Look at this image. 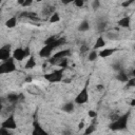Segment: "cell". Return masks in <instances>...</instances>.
Returning a JSON list of instances; mask_svg holds the SVG:
<instances>
[{
  "mask_svg": "<svg viewBox=\"0 0 135 135\" xmlns=\"http://www.w3.org/2000/svg\"><path fill=\"white\" fill-rule=\"evenodd\" d=\"M16 60L11 57L8 58L7 60H4V61H1L0 63V73L3 75V74H9V73H13L16 71Z\"/></svg>",
  "mask_w": 135,
  "mask_h": 135,
  "instance_id": "6da1fadb",
  "label": "cell"
},
{
  "mask_svg": "<svg viewBox=\"0 0 135 135\" xmlns=\"http://www.w3.org/2000/svg\"><path fill=\"white\" fill-rule=\"evenodd\" d=\"M31 56V51H30V47L26 46V47H16L13 53H12V57L16 60V61H22L24 60L25 58L27 59L28 57Z\"/></svg>",
  "mask_w": 135,
  "mask_h": 135,
  "instance_id": "7a4b0ae2",
  "label": "cell"
},
{
  "mask_svg": "<svg viewBox=\"0 0 135 135\" xmlns=\"http://www.w3.org/2000/svg\"><path fill=\"white\" fill-rule=\"evenodd\" d=\"M44 78L49 81V82H60L63 79V74L62 71H52L47 74L44 75Z\"/></svg>",
  "mask_w": 135,
  "mask_h": 135,
  "instance_id": "3957f363",
  "label": "cell"
},
{
  "mask_svg": "<svg viewBox=\"0 0 135 135\" xmlns=\"http://www.w3.org/2000/svg\"><path fill=\"white\" fill-rule=\"evenodd\" d=\"M89 101V92H88V88L84 86L82 88V90L77 94V96L75 97L74 102L76 104H84Z\"/></svg>",
  "mask_w": 135,
  "mask_h": 135,
  "instance_id": "277c9868",
  "label": "cell"
},
{
  "mask_svg": "<svg viewBox=\"0 0 135 135\" xmlns=\"http://www.w3.org/2000/svg\"><path fill=\"white\" fill-rule=\"evenodd\" d=\"M54 49L55 47L51 44H44L40 49V51L38 52V55H39L40 58H50L53 55V50Z\"/></svg>",
  "mask_w": 135,
  "mask_h": 135,
  "instance_id": "5b68a950",
  "label": "cell"
},
{
  "mask_svg": "<svg viewBox=\"0 0 135 135\" xmlns=\"http://www.w3.org/2000/svg\"><path fill=\"white\" fill-rule=\"evenodd\" d=\"M12 53L13 52H11V45L9 44L2 45L0 49V60L1 61L7 60L8 58L12 57Z\"/></svg>",
  "mask_w": 135,
  "mask_h": 135,
  "instance_id": "8992f818",
  "label": "cell"
},
{
  "mask_svg": "<svg viewBox=\"0 0 135 135\" xmlns=\"http://www.w3.org/2000/svg\"><path fill=\"white\" fill-rule=\"evenodd\" d=\"M1 127H2V128H5V129H8V130H14V129H16V128H17V123H16V121H15L14 116L11 115V116H8L7 118H5V119L2 121Z\"/></svg>",
  "mask_w": 135,
  "mask_h": 135,
  "instance_id": "52a82bcc",
  "label": "cell"
},
{
  "mask_svg": "<svg viewBox=\"0 0 135 135\" xmlns=\"http://www.w3.org/2000/svg\"><path fill=\"white\" fill-rule=\"evenodd\" d=\"M123 128H126V118H123V117H119L117 120L112 121L111 127H110V129H112L114 131L120 130V129H123Z\"/></svg>",
  "mask_w": 135,
  "mask_h": 135,
  "instance_id": "ba28073f",
  "label": "cell"
},
{
  "mask_svg": "<svg viewBox=\"0 0 135 135\" xmlns=\"http://www.w3.org/2000/svg\"><path fill=\"white\" fill-rule=\"evenodd\" d=\"M116 51H117L116 47H103L98 52V56L100 58H108L112 56Z\"/></svg>",
  "mask_w": 135,
  "mask_h": 135,
  "instance_id": "9c48e42d",
  "label": "cell"
},
{
  "mask_svg": "<svg viewBox=\"0 0 135 135\" xmlns=\"http://www.w3.org/2000/svg\"><path fill=\"white\" fill-rule=\"evenodd\" d=\"M117 25L119 27H122V28H129L130 25H131V18L129 16H124V17H121L118 21H117Z\"/></svg>",
  "mask_w": 135,
  "mask_h": 135,
  "instance_id": "30bf717a",
  "label": "cell"
},
{
  "mask_svg": "<svg viewBox=\"0 0 135 135\" xmlns=\"http://www.w3.org/2000/svg\"><path fill=\"white\" fill-rule=\"evenodd\" d=\"M105 45H107V40H105V38L102 37V36H99V37L96 39V41H95V43H94V45H93V49L98 51V50H101V49L105 47Z\"/></svg>",
  "mask_w": 135,
  "mask_h": 135,
  "instance_id": "8fae6325",
  "label": "cell"
},
{
  "mask_svg": "<svg viewBox=\"0 0 135 135\" xmlns=\"http://www.w3.org/2000/svg\"><path fill=\"white\" fill-rule=\"evenodd\" d=\"M74 110H75V102H72V101H66L61 107V111L64 113H68V114L73 113Z\"/></svg>",
  "mask_w": 135,
  "mask_h": 135,
  "instance_id": "7c38bea8",
  "label": "cell"
},
{
  "mask_svg": "<svg viewBox=\"0 0 135 135\" xmlns=\"http://www.w3.org/2000/svg\"><path fill=\"white\" fill-rule=\"evenodd\" d=\"M36 64H37V62H36L35 57H34L33 55H31V56L26 59V62L24 63V69H25V70H32V69L36 68Z\"/></svg>",
  "mask_w": 135,
  "mask_h": 135,
  "instance_id": "4fadbf2b",
  "label": "cell"
},
{
  "mask_svg": "<svg viewBox=\"0 0 135 135\" xmlns=\"http://www.w3.org/2000/svg\"><path fill=\"white\" fill-rule=\"evenodd\" d=\"M17 23H18L17 17H15V16H12V17H9L8 19H6V21H5L4 25H5L7 28H14V27L17 25Z\"/></svg>",
  "mask_w": 135,
  "mask_h": 135,
  "instance_id": "5bb4252c",
  "label": "cell"
},
{
  "mask_svg": "<svg viewBox=\"0 0 135 135\" xmlns=\"http://www.w3.org/2000/svg\"><path fill=\"white\" fill-rule=\"evenodd\" d=\"M116 79L118 81H120V82H128V80L130 79V77L128 76V74L123 70H120V71H118V73L116 75Z\"/></svg>",
  "mask_w": 135,
  "mask_h": 135,
  "instance_id": "9a60e30c",
  "label": "cell"
},
{
  "mask_svg": "<svg viewBox=\"0 0 135 135\" xmlns=\"http://www.w3.org/2000/svg\"><path fill=\"white\" fill-rule=\"evenodd\" d=\"M90 22L88 21V20H82L80 23H79V25L77 26V30L79 31V32H81V33H84V32H88L89 30H90Z\"/></svg>",
  "mask_w": 135,
  "mask_h": 135,
  "instance_id": "2e32d148",
  "label": "cell"
},
{
  "mask_svg": "<svg viewBox=\"0 0 135 135\" xmlns=\"http://www.w3.org/2000/svg\"><path fill=\"white\" fill-rule=\"evenodd\" d=\"M60 14L58 13V12H54L50 17H49V22L50 23H57V22H59L60 21Z\"/></svg>",
  "mask_w": 135,
  "mask_h": 135,
  "instance_id": "e0dca14e",
  "label": "cell"
},
{
  "mask_svg": "<svg viewBox=\"0 0 135 135\" xmlns=\"http://www.w3.org/2000/svg\"><path fill=\"white\" fill-rule=\"evenodd\" d=\"M99 56H98V51L97 50H94V49H92L89 53H88V60L89 61H95L97 58H98Z\"/></svg>",
  "mask_w": 135,
  "mask_h": 135,
  "instance_id": "ac0fdd59",
  "label": "cell"
},
{
  "mask_svg": "<svg viewBox=\"0 0 135 135\" xmlns=\"http://www.w3.org/2000/svg\"><path fill=\"white\" fill-rule=\"evenodd\" d=\"M118 37H119L118 33H115V32H108V33L104 35V38H105L107 40H111V41L117 40Z\"/></svg>",
  "mask_w": 135,
  "mask_h": 135,
  "instance_id": "d6986e66",
  "label": "cell"
},
{
  "mask_svg": "<svg viewBox=\"0 0 135 135\" xmlns=\"http://www.w3.org/2000/svg\"><path fill=\"white\" fill-rule=\"evenodd\" d=\"M6 98H7V101H8L9 103H14V102L18 101V95H17V94H14V93L8 94V95L6 96Z\"/></svg>",
  "mask_w": 135,
  "mask_h": 135,
  "instance_id": "ffe728a7",
  "label": "cell"
},
{
  "mask_svg": "<svg viewBox=\"0 0 135 135\" xmlns=\"http://www.w3.org/2000/svg\"><path fill=\"white\" fill-rule=\"evenodd\" d=\"M89 52H90V47H89L88 44H82V45L80 46V50H79L80 55H85V54H88Z\"/></svg>",
  "mask_w": 135,
  "mask_h": 135,
  "instance_id": "44dd1931",
  "label": "cell"
},
{
  "mask_svg": "<svg viewBox=\"0 0 135 135\" xmlns=\"http://www.w3.org/2000/svg\"><path fill=\"white\" fill-rule=\"evenodd\" d=\"M134 2H135V0H124V1H122V2H121V4H120V5H121V7H124V8H126V7L131 6Z\"/></svg>",
  "mask_w": 135,
  "mask_h": 135,
  "instance_id": "7402d4cb",
  "label": "cell"
},
{
  "mask_svg": "<svg viewBox=\"0 0 135 135\" xmlns=\"http://www.w3.org/2000/svg\"><path fill=\"white\" fill-rule=\"evenodd\" d=\"M95 129H96V127H95L94 124H90V126L86 127V129L84 130V134H91V133H93V132L95 131Z\"/></svg>",
  "mask_w": 135,
  "mask_h": 135,
  "instance_id": "603a6c76",
  "label": "cell"
},
{
  "mask_svg": "<svg viewBox=\"0 0 135 135\" xmlns=\"http://www.w3.org/2000/svg\"><path fill=\"white\" fill-rule=\"evenodd\" d=\"M100 7V1L99 0H93L92 1V8L94 9V11H96V9H98Z\"/></svg>",
  "mask_w": 135,
  "mask_h": 135,
  "instance_id": "cb8c5ba5",
  "label": "cell"
},
{
  "mask_svg": "<svg viewBox=\"0 0 135 135\" xmlns=\"http://www.w3.org/2000/svg\"><path fill=\"white\" fill-rule=\"evenodd\" d=\"M105 27H107V22H104V21H101V22H99V23L97 24V30H98L99 32L103 31Z\"/></svg>",
  "mask_w": 135,
  "mask_h": 135,
  "instance_id": "d4e9b609",
  "label": "cell"
},
{
  "mask_svg": "<svg viewBox=\"0 0 135 135\" xmlns=\"http://www.w3.org/2000/svg\"><path fill=\"white\" fill-rule=\"evenodd\" d=\"M84 2H85V0H74L73 3L76 7H82L84 5Z\"/></svg>",
  "mask_w": 135,
  "mask_h": 135,
  "instance_id": "484cf974",
  "label": "cell"
},
{
  "mask_svg": "<svg viewBox=\"0 0 135 135\" xmlns=\"http://www.w3.org/2000/svg\"><path fill=\"white\" fill-rule=\"evenodd\" d=\"M88 116H89L90 118H96L97 112L94 111V110H89V111H88Z\"/></svg>",
  "mask_w": 135,
  "mask_h": 135,
  "instance_id": "4316f807",
  "label": "cell"
},
{
  "mask_svg": "<svg viewBox=\"0 0 135 135\" xmlns=\"http://www.w3.org/2000/svg\"><path fill=\"white\" fill-rule=\"evenodd\" d=\"M33 2H34V0H24V3L22 5V7H28L33 4Z\"/></svg>",
  "mask_w": 135,
  "mask_h": 135,
  "instance_id": "83f0119b",
  "label": "cell"
},
{
  "mask_svg": "<svg viewBox=\"0 0 135 135\" xmlns=\"http://www.w3.org/2000/svg\"><path fill=\"white\" fill-rule=\"evenodd\" d=\"M128 84L130 86H134L135 88V77H131L129 80H128Z\"/></svg>",
  "mask_w": 135,
  "mask_h": 135,
  "instance_id": "f1b7e54d",
  "label": "cell"
},
{
  "mask_svg": "<svg viewBox=\"0 0 135 135\" xmlns=\"http://www.w3.org/2000/svg\"><path fill=\"white\" fill-rule=\"evenodd\" d=\"M96 89H97L99 92H102V91L104 90V86H103V84H97V85H96Z\"/></svg>",
  "mask_w": 135,
  "mask_h": 135,
  "instance_id": "f546056e",
  "label": "cell"
},
{
  "mask_svg": "<svg viewBox=\"0 0 135 135\" xmlns=\"http://www.w3.org/2000/svg\"><path fill=\"white\" fill-rule=\"evenodd\" d=\"M61 2H62V4L68 5V4H70V3H73L74 0H61Z\"/></svg>",
  "mask_w": 135,
  "mask_h": 135,
  "instance_id": "4dcf8cb0",
  "label": "cell"
},
{
  "mask_svg": "<svg viewBox=\"0 0 135 135\" xmlns=\"http://www.w3.org/2000/svg\"><path fill=\"white\" fill-rule=\"evenodd\" d=\"M83 128H84V121L82 120V121H80L79 124H78V130H82Z\"/></svg>",
  "mask_w": 135,
  "mask_h": 135,
  "instance_id": "1f68e13d",
  "label": "cell"
},
{
  "mask_svg": "<svg viewBox=\"0 0 135 135\" xmlns=\"http://www.w3.org/2000/svg\"><path fill=\"white\" fill-rule=\"evenodd\" d=\"M128 103H129L131 107H135V99H129V100H128Z\"/></svg>",
  "mask_w": 135,
  "mask_h": 135,
  "instance_id": "d6a6232c",
  "label": "cell"
},
{
  "mask_svg": "<svg viewBox=\"0 0 135 135\" xmlns=\"http://www.w3.org/2000/svg\"><path fill=\"white\" fill-rule=\"evenodd\" d=\"M17 3L19 4V5H23V3H24V0H17Z\"/></svg>",
  "mask_w": 135,
  "mask_h": 135,
  "instance_id": "836d02e7",
  "label": "cell"
},
{
  "mask_svg": "<svg viewBox=\"0 0 135 135\" xmlns=\"http://www.w3.org/2000/svg\"><path fill=\"white\" fill-rule=\"evenodd\" d=\"M132 77H135V68H134V70L132 71Z\"/></svg>",
  "mask_w": 135,
  "mask_h": 135,
  "instance_id": "e575fe53",
  "label": "cell"
},
{
  "mask_svg": "<svg viewBox=\"0 0 135 135\" xmlns=\"http://www.w3.org/2000/svg\"><path fill=\"white\" fill-rule=\"evenodd\" d=\"M35 1H36V2H38V3H39V2H41V1H42V0H35Z\"/></svg>",
  "mask_w": 135,
  "mask_h": 135,
  "instance_id": "d590c367",
  "label": "cell"
}]
</instances>
